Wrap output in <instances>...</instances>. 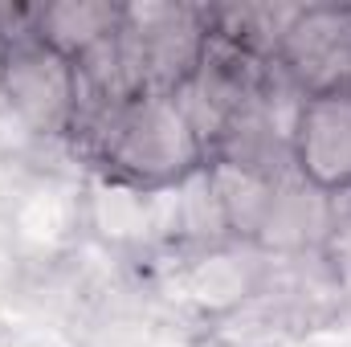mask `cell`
Instances as JSON below:
<instances>
[{
	"mask_svg": "<svg viewBox=\"0 0 351 347\" xmlns=\"http://www.w3.org/2000/svg\"><path fill=\"white\" fill-rule=\"evenodd\" d=\"M74 143L90 160L94 176L143 192L172 188L208 164L196 127L188 123L184 106L168 94H139L110 106Z\"/></svg>",
	"mask_w": 351,
	"mask_h": 347,
	"instance_id": "obj_1",
	"label": "cell"
},
{
	"mask_svg": "<svg viewBox=\"0 0 351 347\" xmlns=\"http://www.w3.org/2000/svg\"><path fill=\"white\" fill-rule=\"evenodd\" d=\"M0 106L33 139H70L78 115V66L29 25L4 37Z\"/></svg>",
	"mask_w": 351,
	"mask_h": 347,
	"instance_id": "obj_2",
	"label": "cell"
},
{
	"mask_svg": "<svg viewBox=\"0 0 351 347\" xmlns=\"http://www.w3.org/2000/svg\"><path fill=\"white\" fill-rule=\"evenodd\" d=\"M208 4H123V45L139 94H180L208 49Z\"/></svg>",
	"mask_w": 351,
	"mask_h": 347,
	"instance_id": "obj_3",
	"label": "cell"
},
{
	"mask_svg": "<svg viewBox=\"0 0 351 347\" xmlns=\"http://www.w3.org/2000/svg\"><path fill=\"white\" fill-rule=\"evenodd\" d=\"M274 62L302 98L351 90V4H302Z\"/></svg>",
	"mask_w": 351,
	"mask_h": 347,
	"instance_id": "obj_4",
	"label": "cell"
},
{
	"mask_svg": "<svg viewBox=\"0 0 351 347\" xmlns=\"http://www.w3.org/2000/svg\"><path fill=\"white\" fill-rule=\"evenodd\" d=\"M294 172L327 196L351 192V90L302 98L294 119Z\"/></svg>",
	"mask_w": 351,
	"mask_h": 347,
	"instance_id": "obj_5",
	"label": "cell"
},
{
	"mask_svg": "<svg viewBox=\"0 0 351 347\" xmlns=\"http://www.w3.org/2000/svg\"><path fill=\"white\" fill-rule=\"evenodd\" d=\"M269 254L254 241H221L204 246L176 278V294L196 307L200 315H225L237 311L245 298L262 294Z\"/></svg>",
	"mask_w": 351,
	"mask_h": 347,
	"instance_id": "obj_6",
	"label": "cell"
},
{
	"mask_svg": "<svg viewBox=\"0 0 351 347\" xmlns=\"http://www.w3.org/2000/svg\"><path fill=\"white\" fill-rule=\"evenodd\" d=\"M335 229H339V200L294 172L274 184V196H269L254 246L265 254H302V250L331 241Z\"/></svg>",
	"mask_w": 351,
	"mask_h": 347,
	"instance_id": "obj_7",
	"label": "cell"
},
{
	"mask_svg": "<svg viewBox=\"0 0 351 347\" xmlns=\"http://www.w3.org/2000/svg\"><path fill=\"white\" fill-rule=\"evenodd\" d=\"M82 221L110 246L164 241V188L143 192V188L94 176L82 192Z\"/></svg>",
	"mask_w": 351,
	"mask_h": 347,
	"instance_id": "obj_8",
	"label": "cell"
},
{
	"mask_svg": "<svg viewBox=\"0 0 351 347\" xmlns=\"http://www.w3.org/2000/svg\"><path fill=\"white\" fill-rule=\"evenodd\" d=\"M119 25H123V4L106 0H58L29 8V29L70 62L90 53L98 41H106Z\"/></svg>",
	"mask_w": 351,
	"mask_h": 347,
	"instance_id": "obj_9",
	"label": "cell"
},
{
	"mask_svg": "<svg viewBox=\"0 0 351 347\" xmlns=\"http://www.w3.org/2000/svg\"><path fill=\"white\" fill-rule=\"evenodd\" d=\"M208 176H213V188H217L229 237L233 241H258V229L265 221V208H269V196H274L278 180H262L254 172L217 164V160H208Z\"/></svg>",
	"mask_w": 351,
	"mask_h": 347,
	"instance_id": "obj_10",
	"label": "cell"
},
{
	"mask_svg": "<svg viewBox=\"0 0 351 347\" xmlns=\"http://www.w3.org/2000/svg\"><path fill=\"white\" fill-rule=\"evenodd\" d=\"M74 225H82V196H74L70 188L58 184H41L25 196L21 213H16V229L21 237L37 241V246H53L62 241Z\"/></svg>",
	"mask_w": 351,
	"mask_h": 347,
	"instance_id": "obj_11",
	"label": "cell"
},
{
	"mask_svg": "<svg viewBox=\"0 0 351 347\" xmlns=\"http://www.w3.org/2000/svg\"><path fill=\"white\" fill-rule=\"evenodd\" d=\"M348 196H351V192H348Z\"/></svg>",
	"mask_w": 351,
	"mask_h": 347,
	"instance_id": "obj_12",
	"label": "cell"
}]
</instances>
